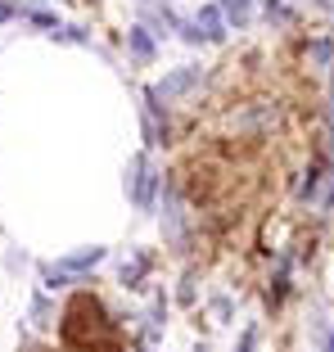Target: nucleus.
Listing matches in <instances>:
<instances>
[{"mask_svg":"<svg viewBox=\"0 0 334 352\" xmlns=\"http://www.w3.org/2000/svg\"><path fill=\"white\" fill-rule=\"evenodd\" d=\"M5 14H10V10H5V5H0V19H5Z\"/></svg>","mask_w":334,"mask_h":352,"instance_id":"obj_1","label":"nucleus"}]
</instances>
